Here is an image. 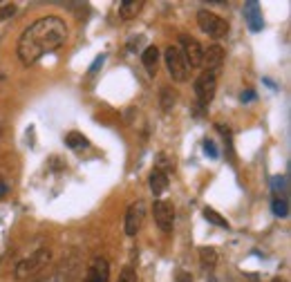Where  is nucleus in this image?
I'll return each mask as SVG.
<instances>
[{
	"label": "nucleus",
	"mask_w": 291,
	"mask_h": 282,
	"mask_svg": "<svg viewBox=\"0 0 291 282\" xmlns=\"http://www.w3.org/2000/svg\"><path fill=\"white\" fill-rule=\"evenodd\" d=\"M110 280V264L106 258H94L85 271L83 282H108Z\"/></svg>",
	"instance_id": "6e6552de"
},
{
	"label": "nucleus",
	"mask_w": 291,
	"mask_h": 282,
	"mask_svg": "<svg viewBox=\"0 0 291 282\" xmlns=\"http://www.w3.org/2000/svg\"><path fill=\"white\" fill-rule=\"evenodd\" d=\"M271 282H284V280H280V278H273Z\"/></svg>",
	"instance_id": "cd10ccee"
},
{
	"label": "nucleus",
	"mask_w": 291,
	"mask_h": 282,
	"mask_svg": "<svg viewBox=\"0 0 291 282\" xmlns=\"http://www.w3.org/2000/svg\"><path fill=\"white\" fill-rule=\"evenodd\" d=\"M204 217L209 219L211 224H215V226H220V228H231V224H228V219L226 217H222L217 211H213V208H204Z\"/></svg>",
	"instance_id": "f3484780"
},
{
	"label": "nucleus",
	"mask_w": 291,
	"mask_h": 282,
	"mask_svg": "<svg viewBox=\"0 0 291 282\" xmlns=\"http://www.w3.org/2000/svg\"><path fill=\"white\" fill-rule=\"evenodd\" d=\"M271 186H273V197H282L287 200V177H273L271 179Z\"/></svg>",
	"instance_id": "a211bd4d"
},
{
	"label": "nucleus",
	"mask_w": 291,
	"mask_h": 282,
	"mask_svg": "<svg viewBox=\"0 0 291 282\" xmlns=\"http://www.w3.org/2000/svg\"><path fill=\"white\" fill-rule=\"evenodd\" d=\"M175 103H177V92H173V87H164L162 90V110L164 112H170Z\"/></svg>",
	"instance_id": "2eb2a0df"
},
{
	"label": "nucleus",
	"mask_w": 291,
	"mask_h": 282,
	"mask_svg": "<svg viewBox=\"0 0 291 282\" xmlns=\"http://www.w3.org/2000/svg\"><path fill=\"white\" fill-rule=\"evenodd\" d=\"M16 14V5H5L3 9H0V20H7L9 16Z\"/></svg>",
	"instance_id": "4be33fe9"
},
{
	"label": "nucleus",
	"mask_w": 291,
	"mask_h": 282,
	"mask_svg": "<svg viewBox=\"0 0 291 282\" xmlns=\"http://www.w3.org/2000/svg\"><path fill=\"white\" fill-rule=\"evenodd\" d=\"M244 18H247V25L251 31H260L264 27L262 23V14H260V5L256 0H251V3L244 5Z\"/></svg>",
	"instance_id": "9b49d317"
},
{
	"label": "nucleus",
	"mask_w": 291,
	"mask_h": 282,
	"mask_svg": "<svg viewBox=\"0 0 291 282\" xmlns=\"http://www.w3.org/2000/svg\"><path fill=\"white\" fill-rule=\"evenodd\" d=\"M215 90H217V74H213V72H202L200 76H197L195 81V94L197 99H200L202 106H209L213 101V97H215Z\"/></svg>",
	"instance_id": "423d86ee"
},
{
	"label": "nucleus",
	"mask_w": 291,
	"mask_h": 282,
	"mask_svg": "<svg viewBox=\"0 0 291 282\" xmlns=\"http://www.w3.org/2000/svg\"><path fill=\"white\" fill-rule=\"evenodd\" d=\"M67 38V25L59 16H45L32 23L27 29L20 34L16 54L25 65L40 61L43 56L52 54L54 50H59Z\"/></svg>",
	"instance_id": "f257e3e1"
},
{
	"label": "nucleus",
	"mask_w": 291,
	"mask_h": 282,
	"mask_svg": "<svg viewBox=\"0 0 291 282\" xmlns=\"http://www.w3.org/2000/svg\"><path fill=\"white\" fill-rule=\"evenodd\" d=\"M273 213L278 217H287L289 215V202L282 197H273Z\"/></svg>",
	"instance_id": "aec40b11"
},
{
	"label": "nucleus",
	"mask_w": 291,
	"mask_h": 282,
	"mask_svg": "<svg viewBox=\"0 0 291 282\" xmlns=\"http://www.w3.org/2000/svg\"><path fill=\"white\" fill-rule=\"evenodd\" d=\"M222 63H224V50H222V45H209V50H204V65L209 67V72L215 74L222 67Z\"/></svg>",
	"instance_id": "9d476101"
},
{
	"label": "nucleus",
	"mask_w": 291,
	"mask_h": 282,
	"mask_svg": "<svg viewBox=\"0 0 291 282\" xmlns=\"http://www.w3.org/2000/svg\"><path fill=\"white\" fill-rule=\"evenodd\" d=\"M143 204L141 202H132L128 206V211H126V233L128 235H137L139 233V228H141V224H143Z\"/></svg>",
	"instance_id": "1a4fd4ad"
},
{
	"label": "nucleus",
	"mask_w": 291,
	"mask_h": 282,
	"mask_svg": "<svg viewBox=\"0 0 291 282\" xmlns=\"http://www.w3.org/2000/svg\"><path fill=\"white\" fill-rule=\"evenodd\" d=\"M103 61H106V59H103V56H99V59L94 61V65H92V70H90V72H96V70H99V67H101V65H103Z\"/></svg>",
	"instance_id": "a878e982"
},
{
	"label": "nucleus",
	"mask_w": 291,
	"mask_h": 282,
	"mask_svg": "<svg viewBox=\"0 0 291 282\" xmlns=\"http://www.w3.org/2000/svg\"><path fill=\"white\" fill-rule=\"evenodd\" d=\"M175 282H193V278H190V273H186V271H179Z\"/></svg>",
	"instance_id": "b1692460"
},
{
	"label": "nucleus",
	"mask_w": 291,
	"mask_h": 282,
	"mask_svg": "<svg viewBox=\"0 0 291 282\" xmlns=\"http://www.w3.org/2000/svg\"><path fill=\"white\" fill-rule=\"evenodd\" d=\"M141 9H143V0H123L119 5V16L123 20H132L141 14Z\"/></svg>",
	"instance_id": "f8f14e48"
},
{
	"label": "nucleus",
	"mask_w": 291,
	"mask_h": 282,
	"mask_svg": "<svg viewBox=\"0 0 291 282\" xmlns=\"http://www.w3.org/2000/svg\"><path fill=\"white\" fill-rule=\"evenodd\" d=\"M204 150H206V155H209V157H217V148H215V144H213V141H209V139L204 141Z\"/></svg>",
	"instance_id": "5701e85b"
},
{
	"label": "nucleus",
	"mask_w": 291,
	"mask_h": 282,
	"mask_svg": "<svg viewBox=\"0 0 291 282\" xmlns=\"http://www.w3.org/2000/svg\"><path fill=\"white\" fill-rule=\"evenodd\" d=\"M117 282H137V271L132 266H126V269L119 273V280Z\"/></svg>",
	"instance_id": "412c9836"
},
{
	"label": "nucleus",
	"mask_w": 291,
	"mask_h": 282,
	"mask_svg": "<svg viewBox=\"0 0 291 282\" xmlns=\"http://www.w3.org/2000/svg\"><path fill=\"white\" fill-rule=\"evenodd\" d=\"M197 25H200L202 31L209 34L211 38H222V36H226V31H228L226 20L220 18L217 14L209 12V9H200V12H197Z\"/></svg>",
	"instance_id": "20e7f679"
},
{
	"label": "nucleus",
	"mask_w": 291,
	"mask_h": 282,
	"mask_svg": "<svg viewBox=\"0 0 291 282\" xmlns=\"http://www.w3.org/2000/svg\"><path fill=\"white\" fill-rule=\"evenodd\" d=\"M253 99H256V92H253V90L242 92V101H253Z\"/></svg>",
	"instance_id": "393cba45"
},
{
	"label": "nucleus",
	"mask_w": 291,
	"mask_h": 282,
	"mask_svg": "<svg viewBox=\"0 0 291 282\" xmlns=\"http://www.w3.org/2000/svg\"><path fill=\"white\" fill-rule=\"evenodd\" d=\"M5 193H7V184H5V181H3V179H0V197H3V195H5Z\"/></svg>",
	"instance_id": "bb28decb"
},
{
	"label": "nucleus",
	"mask_w": 291,
	"mask_h": 282,
	"mask_svg": "<svg viewBox=\"0 0 291 282\" xmlns=\"http://www.w3.org/2000/svg\"><path fill=\"white\" fill-rule=\"evenodd\" d=\"M153 215H155V222L157 226L162 228L164 233H170L175 226V208L170 202H164V200H157L153 204Z\"/></svg>",
	"instance_id": "0eeeda50"
},
{
	"label": "nucleus",
	"mask_w": 291,
	"mask_h": 282,
	"mask_svg": "<svg viewBox=\"0 0 291 282\" xmlns=\"http://www.w3.org/2000/svg\"><path fill=\"white\" fill-rule=\"evenodd\" d=\"M200 258H202V264L204 266H215L217 264V251L215 249H209V247H202L200 249Z\"/></svg>",
	"instance_id": "6ab92c4d"
},
{
	"label": "nucleus",
	"mask_w": 291,
	"mask_h": 282,
	"mask_svg": "<svg viewBox=\"0 0 291 282\" xmlns=\"http://www.w3.org/2000/svg\"><path fill=\"white\" fill-rule=\"evenodd\" d=\"M141 61H143V67L148 70V74L155 76L157 74V63H159V50L157 47H148V50L143 52Z\"/></svg>",
	"instance_id": "4468645a"
},
{
	"label": "nucleus",
	"mask_w": 291,
	"mask_h": 282,
	"mask_svg": "<svg viewBox=\"0 0 291 282\" xmlns=\"http://www.w3.org/2000/svg\"><path fill=\"white\" fill-rule=\"evenodd\" d=\"M166 188H168V175L162 168H157L150 175V191H153V195H162Z\"/></svg>",
	"instance_id": "ddd939ff"
},
{
	"label": "nucleus",
	"mask_w": 291,
	"mask_h": 282,
	"mask_svg": "<svg viewBox=\"0 0 291 282\" xmlns=\"http://www.w3.org/2000/svg\"><path fill=\"white\" fill-rule=\"evenodd\" d=\"M50 258H52V253L47 249H38L36 253L29 255V258H25V260H20V262H18L16 278H20V280L32 278V275H36L40 269H45V264L50 262Z\"/></svg>",
	"instance_id": "f03ea898"
},
{
	"label": "nucleus",
	"mask_w": 291,
	"mask_h": 282,
	"mask_svg": "<svg viewBox=\"0 0 291 282\" xmlns=\"http://www.w3.org/2000/svg\"><path fill=\"white\" fill-rule=\"evenodd\" d=\"M179 45H181L179 52H181V56H184L186 65L193 67V70L204 65V47H202V43L195 38V36L181 34L179 36Z\"/></svg>",
	"instance_id": "7ed1b4c3"
},
{
	"label": "nucleus",
	"mask_w": 291,
	"mask_h": 282,
	"mask_svg": "<svg viewBox=\"0 0 291 282\" xmlns=\"http://www.w3.org/2000/svg\"><path fill=\"white\" fill-rule=\"evenodd\" d=\"M164 56H166V65H168V72H170V76H173V81L184 83L186 78H188V65H186L181 52L177 50V47L170 45Z\"/></svg>",
	"instance_id": "39448f33"
},
{
	"label": "nucleus",
	"mask_w": 291,
	"mask_h": 282,
	"mask_svg": "<svg viewBox=\"0 0 291 282\" xmlns=\"http://www.w3.org/2000/svg\"><path fill=\"white\" fill-rule=\"evenodd\" d=\"M65 146L72 150H79V148H85L87 146V139L83 137L81 132H70V134H65Z\"/></svg>",
	"instance_id": "dca6fc26"
}]
</instances>
